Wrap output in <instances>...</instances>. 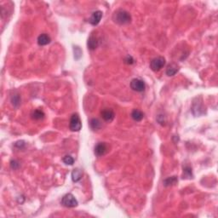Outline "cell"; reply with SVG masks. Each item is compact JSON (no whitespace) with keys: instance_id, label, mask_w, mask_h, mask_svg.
Returning a JSON list of instances; mask_svg holds the SVG:
<instances>
[{"instance_id":"obj_20","label":"cell","mask_w":218,"mask_h":218,"mask_svg":"<svg viewBox=\"0 0 218 218\" xmlns=\"http://www.w3.org/2000/svg\"><path fill=\"white\" fill-rule=\"evenodd\" d=\"M10 166H11V168L14 169V170H16V169L20 166V165H19V163L16 162V160H12L11 163H10Z\"/></svg>"},{"instance_id":"obj_19","label":"cell","mask_w":218,"mask_h":218,"mask_svg":"<svg viewBox=\"0 0 218 218\" xmlns=\"http://www.w3.org/2000/svg\"><path fill=\"white\" fill-rule=\"evenodd\" d=\"M62 161L67 165H73V163H74V159H73L72 156L66 155L62 159Z\"/></svg>"},{"instance_id":"obj_15","label":"cell","mask_w":218,"mask_h":218,"mask_svg":"<svg viewBox=\"0 0 218 218\" xmlns=\"http://www.w3.org/2000/svg\"><path fill=\"white\" fill-rule=\"evenodd\" d=\"M177 182H178V180H177L176 176H170V177L165 179L163 183H164L165 187H170V186L175 185L177 183Z\"/></svg>"},{"instance_id":"obj_12","label":"cell","mask_w":218,"mask_h":218,"mask_svg":"<svg viewBox=\"0 0 218 218\" xmlns=\"http://www.w3.org/2000/svg\"><path fill=\"white\" fill-rule=\"evenodd\" d=\"M144 117V113L140 111L138 109H134L131 112V118H132L135 121H141Z\"/></svg>"},{"instance_id":"obj_22","label":"cell","mask_w":218,"mask_h":218,"mask_svg":"<svg viewBox=\"0 0 218 218\" xmlns=\"http://www.w3.org/2000/svg\"><path fill=\"white\" fill-rule=\"evenodd\" d=\"M125 61V63H127V64H133L134 63V60H133L132 56H127Z\"/></svg>"},{"instance_id":"obj_17","label":"cell","mask_w":218,"mask_h":218,"mask_svg":"<svg viewBox=\"0 0 218 218\" xmlns=\"http://www.w3.org/2000/svg\"><path fill=\"white\" fill-rule=\"evenodd\" d=\"M193 177V172H192V168L189 166H185L183 168V174H182V178H192Z\"/></svg>"},{"instance_id":"obj_2","label":"cell","mask_w":218,"mask_h":218,"mask_svg":"<svg viewBox=\"0 0 218 218\" xmlns=\"http://www.w3.org/2000/svg\"><path fill=\"white\" fill-rule=\"evenodd\" d=\"M70 129L73 131V132H78L79 131L81 128H82V123L80 120L79 116L78 113H74L71 117L69 124Z\"/></svg>"},{"instance_id":"obj_5","label":"cell","mask_w":218,"mask_h":218,"mask_svg":"<svg viewBox=\"0 0 218 218\" xmlns=\"http://www.w3.org/2000/svg\"><path fill=\"white\" fill-rule=\"evenodd\" d=\"M108 152V146L106 142H99L95 146L94 152L97 157H102Z\"/></svg>"},{"instance_id":"obj_6","label":"cell","mask_w":218,"mask_h":218,"mask_svg":"<svg viewBox=\"0 0 218 218\" xmlns=\"http://www.w3.org/2000/svg\"><path fill=\"white\" fill-rule=\"evenodd\" d=\"M130 88L135 90L136 92H142L145 90L146 85L145 83L143 82L142 79H134L130 82Z\"/></svg>"},{"instance_id":"obj_13","label":"cell","mask_w":218,"mask_h":218,"mask_svg":"<svg viewBox=\"0 0 218 218\" xmlns=\"http://www.w3.org/2000/svg\"><path fill=\"white\" fill-rule=\"evenodd\" d=\"M178 72V66L175 64H170L167 66L166 69V75L167 76H174L175 73Z\"/></svg>"},{"instance_id":"obj_21","label":"cell","mask_w":218,"mask_h":218,"mask_svg":"<svg viewBox=\"0 0 218 218\" xmlns=\"http://www.w3.org/2000/svg\"><path fill=\"white\" fill-rule=\"evenodd\" d=\"M15 146L17 147V148H22L25 147V142H24L23 141H19V142H16Z\"/></svg>"},{"instance_id":"obj_7","label":"cell","mask_w":218,"mask_h":218,"mask_svg":"<svg viewBox=\"0 0 218 218\" xmlns=\"http://www.w3.org/2000/svg\"><path fill=\"white\" fill-rule=\"evenodd\" d=\"M102 12L101 10H96L95 12H93L89 18V23L92 26H97L102 20Z\"/></svg>"},{"instance_id":"obj_14","label":"cell","mask_w":218,"mask_h":218,"mask_svg":"<svg viewBox=\"0 0 218 218\" xmlns=\"http://www.w3.org/2000/svg\"><path fill=\"white\" fill-rule=\"evenodd\" d=\"M89 125H90V128L93 130H98V129L102 128V122L98 119H92L89 122Z\"/></svg>"},{"instance_id":"obj_16","label":"cell","mask_w":218,"mask_h":218,"mask_svg":"<svg viewBox=\"0 0 218 218\" xmlns=\"http://www.w3.org/2000/svg\"><path fill=\"white\" fill-rule=\"evenodd\" d=\"M44 116H45V114L41 109H37L35 111H33L32 113V119L34 120H40V119H43Z\"/></svg>"},{"instance_id":"obj_9","label":"cell","mask_w":218,"mask_h":218,"mask_svg":"<svg viewBox=\"0 0 218 218\" xmlns=\"http://www.w3.org/2000/svg\"><path fill=\"white\" fill-rule=\"evenodd\" d=\"M50 37L46 34V33H43V34H40L39 38H38V43L40 46H44L47 45L48 43H50Z\"/></svg>"},{"instance_id":"obj_18","label":"cell","mask_w":218,"mask_h":218,"mask_svg":"<svg viewBox=\"0 0 218 218\" xmlns=\"http://www.w3.org/2000/svg\"><path fill=\"white\" fill-rule=\"evenodd\" d=\"M11 102L13 104L15 107H18L20 105V97L19 95H14L12 97H11Z\"/></svg>"},{"instance_id":"obj_11","label":"cell","mask_w":218,"mask_h":218,"mask_svg":"<svg viewBox=\"0 0 218 218\" xmlns=\"http://www.w3.org/2000/svg\"><path fill=\"white\" fill-rule=\"evenodd\" d=\"M83 172L81 170L79 169H75L73 170L72 172V180L73 182H79L81 178H82Z\"/></svg>"},{"instance_id":"obj_10","label":"cell","mask_w":218,"mask_h":218,"mask_svg":"<svg viewBox=\"0 0 218 218\" xmlns=\"http://www.w3.org/2000/svg\"><path fill=\"white\" fill-rule=\"evenodd\" d=\"M98 44H99L98 39H97L94 35H90L89 39H88V43H87L88 48H89L90 50H96V48L98 47Z\"/></svg>"},{"instance_id":"obj_3","label":"cell","mask_w":218,"mask_h":218,"mask_svg":"<svg viewBox=\"0 0 218 218\" xmlns=\"http://www.w3.org/2000/svg\"><path fill=\"white\" fill-rule=\"evenodd\" d=\"M78 204H79L78 200L72 193H67L65 196H63L62 199H61V205H64L65 207H68V208L76 207Z\"/></svg>"},{"instance_id":"obj_8","label":"cell","mask_w":218,"mask_h":218,"mask_svg":"<svg viewBox=\"0 0 218 218\" xmlns=\"http://www.w3.org/2000/svg\"><path fill=\"white\" fill-rule=\"evenodd\" d=\"M101 115L105 121L107 122H111L113 120L114 117H115V113L112 111V109L110 108H105L103 109L102 111L101 112Z\"/></svg>"},{"instance_id":"obj_4","label":"cell","mask_w":218,"mask_h":218,"mask_svg":"<svg viewBox=\"0 0 218 218\" xmlns=\"http://www.w3.org/2000/svg\"><path fill=\"white\" fill-rule=\"evenodd\" d=\"M165 59L162 56H159L156 57L154 59H152L150 62V68L153 71V72H158L159 70H161L165 66Z\"/></svg>"},{"instance_id":"obj_1","label":"cell","mask_w":218,"mask_h":218,"mask_svg":"<svg viewBox=\"0 0 218 218\" xmlns=\"http://www.w3.org/2000/svg\"><path fill=\"white\" fill-rule=\"evenodd\" d=\"M112 20L115 23L119 25H125L131 21V16L128 11L120 9V10H116L113 13Z\"/></svg>"}]
</instances>
